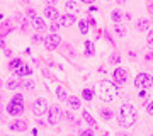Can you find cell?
I'll use <instances>...</instances> for the list:
<instances>
[{
    "label": "cell",
    "instance_id": "46",
    "mask_svg": "<svg viewBox=\"0 0 153 136\" xmlns=\"http://www.w3.org/2000/svg\"><path fill=\"white\" fill-rule=\"evenodd\" d=\"M0 109H2V107H0Z\"/></svg>",
    "mask_w": 153,
    "mask_h": 136
},
{
    "label": "cell",
    "instance_id": "30",
    "mask_svg": "<svg viewBox=\"0 0 153 136\" xmlns=\"http://www.w3.org/2000/svg\"><path fill=\"white\" fill-rule=\"evenodd\" d=\"M146 112L153 116V100H150V102L146 104Z\"/></svg>",
    "mask_w": 153,
    "mask_h": 136
},
{
    "label": "cell",
    "instance_id": "2",
    "mask_svg": "<svg viewBox=\"0 0 153 136\" xmlns=\"http://www.w3.org/2000/svg\"><path fill=\"white\" fill-rule=\"evenodd\" d=\"M136 123V109L131 104H124L119 111V124L123 128H129Z\"/></svg>",
    "mask_w": 153,
    "mask_h": 136
},
{
    "label": "cell",
    "instance_id": "40",
    "mask_svg": "<svg viewBox=\"0 0 153 136\" xmlns=\"http://www.w3.org/2000/svg\"><path fill=\"white\" fill-rule=\"evenodd\" d=\"M83 4H94V2H95V0H82Z\"/></svg>",
    "mask_w": 153,
    "mask_h": 136
},
{
    "label": "cell",
    "instance_id": "36",
    "mask_svg": "<svg viewBox=\"0 0 153 136\" xmlns=\"http://www.w3.org/2000/svg\"><path fill=\"white\" fill-rule=\"evenodd\" d=\"M49 29H51V31H53V34H55L56 31H58V29H60V26H58V24H56V22H55V24H53V26L49 27Z\"/></svg>",
    "mask_w": 153,
    "mask_h": 136
},
{
    "label": "cell",
    "instance_id": "15",
    "mask_svg": "<svg viewBox=\"0 0 153 136\" xmlns=\"http://www.w3.org/2000/svg\"><path fill=\"white\" fill-rule=\"evenodd\" d=\"M68 106H70L71 111H75V109H80V99L75 97V95L68 97Z\"/></svg>",
    "mask_w": 153,
    "mask_h": 136
},
{
    "label": "cell",
    "instance_id": "41",
    "mask_svg": "<svg viewBox=\"0 0 153 136\" xmlns=\"http://www.w3.org/2000/svg\"><path fill=\"white\" fill-rule=\"evenodd\" d=\"M0 48H4V41H2V36H0Z\"/></svg>",
    "mask_w": 153,
    "mask_h": 136
},
{
    "label": "cell",
    "instance_id": "6",
    "mask_svg": "<svg viewBox=\"0 0 153 136\" xmlns=\"http://www.w3.org/2000/svg\"><path fill=\"white\" fill-rule=\"evenodd\" d=\"M60 43H61V38L58 34H49V36L44 38V46L48 49H56L60 46Z\"/></svg>",
    "mask_w": 153,
    "mask_h": 136
},
{
    "label": "cell",
    "instance_id": "35",
    "mask_svg": "<svg viewBox=\"0 0 153 136\" xmlns=\"http://www.w3.org/2000/svg\"><path fill=\"white\" fill-rule=\"evenodd\" d=\"M111 61H112V63H119L121 58L117 56V54H114V56H111Z\"/></svg>",
    "mask_w": 153,
    "mask_h": 136
},
{
    "label": "cell",
    "instance_id": "38",
    "mask_svg": "<svg viewBox=\"0 0 153 136\" xmlns=\"http://www.w3.org/2000/svg\"><path fill=\"white\" fill-rule=\"evenodd\" d=\"M140 97L145 99V97H146V92H145V90H141V92H140Z\"/></svg>",
    "mask_w": 153,
    "mask_h": 136
},
{
    "label": "cell",
    "instance_id": "28",
    "mask_svg": "<svg viewBox=\"0 0 153 136\" xmlns=\"http://www.w3.org/2000/svg\"><path fill=\"white\" fill-rule=\"evenodd\" d=\"M116 33L119 34V36H124V34H126V29L121 26V24H116Z\"/></svg>",
    "mask_w": 153,
    "mask_h": 136
},
{
    "label": "cell",
    "instance_id": "42",
    "mask_svg": "<svg viewBox=\"0 0 153 136\" xmlns=\"http://www.w3.org/2000/svg\"><path fill=\"white\" fill-rule=\"evenodd\" d=\"M116 136H128V135H126V133H117Z\"/></svg>",
    "mask_w": 153,
    "mask_h": 136
},
{
    "label": "cell",
    "instance_id": "18",
    "mask_svg": "<svg viewBox=\"0 0 153 136\" xmlns=\"http://www.w3.org/2000/svg\"><path fill=\"white\" fill-rule=\"evenodd\" d=\"M150 27V21L148 19H140L138 21V31H148Z\"/></svg>",
    "mask_w": 153,
    "mask_h": 136
},
{
    "label": "cell",
    "instance_id": "16",
    "mask_svg": "<svg viewBox=\"0 0 153 136\" xmlns=\"http://www.w3.org/2000/svg\"><path fill=\"white\" fill-rule=\"evenodd\" d=\"M16 21L19 22V26H21L22 29H27V26H29V21H27V19H26L24 16H22V14H19V12H17V14H16Z\"/></svg>",
    "mask_w": 153,
    "mask_h": 136
},
{
    "label": "cell",
    "instance_id": "20",
    "mask_svg": "<svg viewBox=\"0 0 153 136\" xmlns=\"http://www.w3.org/2000/svg\"><path fill=\"white\" fill-rule=\"evenodd\" d=\"M100 116H102V117H104V119H112V117H114V112H112V111H111V109H100Z\"/></svg>",
    "mask_w": 153,
    "mask_h": 136
},
{
    "label": "cell",
    "instance_id": "10",
    "mask_svg": "<svg viewBox=\"0 0 153 136\" xmlns=\"http://www.w3.org/2000/svg\"><path fill=\"white\" fill-rule=\"evenodd\" d=\"M44 17L46 19H53V21H58V9H55V7H46L44 9Z\"/></svg>",
    "mask_w": 153,
    "mask_h": 136
},
{
    "label": "cell",
    "instance_id": "22",
    "mask_svg": "<svg viewBox=\"0 0 153 136\" xmlns=\"http://www.w3.org/2000/svg\"><path fill=\"white\" fill-rule=\"evenodd\" d=\"M22 87V82H17V80H10V82H7V88L9 90H16V88Z\"/></svg>",
    "mask_w": 153,
    "mask_h": 136
},
{
    "label": "cell",
    "instance_id": "24",
    "mask_svg": "<svg viewBox=\"0 0 153 136\" xmlns=\"http://www.w3.org/2000/svg\"><path fill=\"white\" fill-rule=\"evenodd\" d=\"M82 97L85 99V100H92V97H94V90H90V88H83Z\"/></svg>",
    "mask_w": 153,
    "mask_h": 136
},
{
    "label": "cell",
    "instance_id": "26",
    "mask_svg": "<svg viewBox=\"0 0 153 136\" xmlns=\"http://www.w3.org/2000/svg\"><path fill=\"white\" fill-rule=\"evenodd\" d=\"M65 7L68 9V10H73V12L78 10V5H76V2H73V0H68V2L65 4Z\"/></svg>",
    "mask_w": 153,
    "mask_h": 136
},
{
    "label": "cell",
    "instance_id": "5",
    "mask_svg": "<svg viewBox=\"0 0 153 136\" xmlns=\"http://www.w3.org/2000/svg\"><path fill=\"white\" fill-rule=\"evenodd\" d=\"M33 112L34 116H43L44 112H48V102L44 100V99H36L33 104Z\"/></svg>",
    "mask_w": 153,
    "mask_h": 136
},
{
    "label": "cell",
    "instance_id": "44",
    "mask_svg": "<svg viewBox=\"0 0 153 136\" xmlns=\"http://www.w3.org/2000/svg\"><path fill=\"white\" fill-rule=\"evenodd\" d=\"M0 85H2V80H0Z\"/></svg>",
    "mask_w": 153,
    "mask_h": 136
},
{
    "label": "cell",
    "instance_id": "37",
    "mask_svg": "<svg viewBox=\"0 0 153 136\" xmlns=\"http://www.w3.org/2000/svg\"><path fill=\"white\" fill-rule=\"evenodd\" d=\"M33 39L36 41V43H41V41H44V39L41 38V36H38V34H34V36H33Z\"/></svg>",
    "mask_w": 153,
    "mask_h": 136
},
{
    "label": "cell",
    "instance_id": "32",
    "mask_svg": "<svg viewBox=\"0 0 153 136\" xmlns=\"http://www.w3.org/2000/svg\"><path fill=\"white\" fill-rule=\"evenodd\" d=\"M22 87H26V88H34V82H22Z\"/></svg>",
    "mask_w": 153,
    "mask_h": 136
},
{
    "label": "cell",
    "instance_id": "13",
    "mask_svg": "<svg viewBox=\"0 0 153 136\" xmlns=\"http://www.w3.org/2000/svg\"><path fill=\"white\" fill-rule=\"evenodd\" d=\"M31 71H33V70H31V66L22 63V65L16 70V73H17V77H27V75H31Z\"/></svg>",
    "mask_w": 153,
    "mask_h": 136
},
{
    "label": "cell",
    "instance_id": "17",
    "mask_svg": "<svg viewBox=\"0 0 153 136\" xmlns=\"http://www.w3.org/2000/svg\"><path fill=\"white\" fill-rule=\"evenodd\" d=\"M82 117H83L85 121H87V123H88L90 126H92V128H97V123H95V119H94L92 116L88 114L87 111H83V112H82Z\"/></svg>",
    "mask_w": 153,
    "mask_h": 136
},
{
    "label": "cell",
    "instance_id": "4",
    "mask_svg": "<svg viewBox=\"0 0 153 136\" xmlns=\"http://www.w3.org/2000/svg\"><path fill=\"white\" fill-rule=\"evenodd\" d=\"M61 117H63V112H61V109L58 106L48 109V123L49 124H58L61 121Z\"/></svg>",
    "mask_w": 153,
    "mask_h": 136
},
{
    "label": "cell",
    "instance_id": "45",
    "mask_svg": "<svg viewBox=\"0 0 153 136\" xmlns=\"http://www.w3.org/2000/svg\"><path fill=\"white\" fill-rule=\"evenodd\" d=\"M152 136H153V133H152Z\"/></svg>",
    "mask_w": 153,
    "mask_h": 136
},
{
    "label": "cell",
    "instance_id": "33",
    "mask_svg": "<svg viewBox=\"0 0 153 136\" xmlns=\"http://www.w3.org/2000/svg\"><path fill=\"white\" fill-rule=\"evenodd\" d=\"M12 100H16V102H24V97H22L21 94H16V95L12 97Z\"/></svg>",
    "mask_w": 153,
    "mask_h": 136
},
{
    "label": "cell",
    "instance_id": "43",
    "mask_svg": "<svg viewBox=\"0 0 153 136\" xmlns=\"http://www.w3.org/2000/svg\"><path fill=\"white\" fill-rule=\"evenodd\" d=\"M116 2H119V4H123V2H126V0H116Z\"/></svg>",
    "mask_w": 153,
    "mask_h": 136
},
{
    "label": "cell",
    "instance_id": "12",
    "mask_svg": "<svg viewBox=\"0 0 153 136\" xmlns=\"http://www.w3.org/2000/svg\"><path fill=\"white\" fill-rule=\"evenodd\" d=\"M12 31H14V26H12L10 21H5L0 26V36H7V34L12 33Z\"/></svg>",
    "mask_w": 153,
    "mask_h": 136
},
{
    "label": "cell",
    "instance_id": "9",
    "mask_svg": "<svg viewBox=\"0 0 153 136\" xmlns=\"http://www.w3.org/2000/svg\"><path fill=\"white\" fill-rule=\"evenodd\" d=\"M112 77H114L116 85H123V83H126V80H128V71H126L124 68H116Z\"/></svg>",
    "mask_w": 153,
    "mask_h": 136
},
{
    "label": "cell",
    "instance_id": "11",
    "mask_svg": "<svg viewBox=\"0 0 153 136\" xmlns=\"http://www.w3.org/2000/svg\"><path fill=\"white\" fill-rule=\"evenodd\" d=\"M31 22H33V26L36 27L38 31H44V29H46V22H44V19H41V17H38V16L33 17Z\"/></svg>",
    "mask_w": 153,
    "mask_h": 136
},
{
    "label": "cell",
    "instance_id": "31",
    "mask_svg": "<svg viewBox=\"0 0 153 136\" xmlns=\"http://www.w3.org/2000/svg\"><path fill=\"white\" fill-rule=\"evenodd\" d=\"M146 9L150 14H153V0H146Z\"/></svg>",
    "mask_w": 153,
    "mask_h": 136
},
{
    "label": "cell",
    "instance_id": "21",
    "mask_svg": "<svg viewBox=\"0 0 153 136\" xmlns=\"http://www.w3.org/2000/svg\"><path fill=\"white\" fill-rule=\"evenodd\" d=\"M21 65H22V61L19 60V58H14V60H12L10 63H9V68H10V71H16Z\"/></svg>",
    "mask_w": 153,
    "mask_h": 136
},
{
    "label": "cell",
    "instance_id": "39",
    "mask_svg": "<svg viewBox=\"0 0 153 136\" xmlns=\"http://www.w3.org/2000/svg\"><path fill=\"white\" fill-rule=\"evenodd\" d=\"M146 60H153V53H148L146 54Z\"/></svg>",
    "mask_w": 153,
    "mask_h": 136
},
{
    "label": "cell",
    "instance_id": "23",
    "mask_svg": "<svg viewBox=\"0 0 153 136\" xmlns=\"http://www.w3.org/2000/svg\"><path fill=\"white\" fill-rule=\"evenodd\" d=\"M56 95L60 97V100H68V95H66V92L63 90V87H56Z\"/></svg>",
    "mask_w": 153,
    "mask_h": 136
},
{
    "label": "cell",
    "instance_id": "34",
    "mask_svg": "<svg viewBox=\"0 0 153 136\" xmlns=\"http://www.w3.org/2000/svg\"><path fill=\"white\" fill-rule=\"evenodd\" d=\"M80 136H94V133H92V129H85V131H82Z\"/></svg>",
    "mask_w": 153,
    "mask_h": 136
},
{
    "label": "cell",
    "instance_id": "8",
    "mask_svg": "<svg viewBox=\"0 0 153 136\" xmlns=\"http://www.w3.org/2000/svg\"><path fill=\"white\" fill-rule=\"evenodd\" d=\"M60 27H66V26H71L76 22V17L73 14H63V16L58 17V21H55Z\"/></svg>",
    "mask_w": 153,
    "mask_h": 136
},
{
    "label": "cell",
    "instance_id": "25",
    "mask_svg": "<svg viewBox=\"0 0 153 136\" xmlns=\"http://www.w3.org/2000/svg\"><path fill=\"white\" fill-rule=\"evenodd\" d=\"M111 17H112V21L116 22V24H117V22L121 21V19H123V12H119V10H112V14H111Z\"/></svg>",
    "mask_w": 153,
    "mask_h": 136
},
{
    "label": "cell",
    "instance_id": "7",
    "mask_svg": "<svg viewBox=\"0 0 153 136\" xmlns=\"http://www.w3.org/2000/svg\"><path fill=\"white\" fill-rule=\"evenodd\" d=\"M7 112L10 116H19L24 112V102H16V100H10V104L7 106Z\"/></svg>",
    "mask_w": 153,
    "mask_h": 136
},
{
    "label": "cell",
    "instance_id": "27",
    "mask_svg": "<svg viewBox=\"0 0 153 136\" xmlns=\"http://www.w3.org/2000/svg\"><path fill=\"white\" fill-rule=\"evenodd\" d=\"M78 27H80V33L82 34H87L88 33V24L85 21H80L78 22Z\"/></svg>",
    "mask_w": 153,
    "mask_h": 136
},
{
    "label": "cell",
    "instance_id": "19",
    "mask_svg": "<svg viewBox=\"0 0 153 136\" xmlns=\"http://www.w3.org/2000/svg\"><path fill=\"white\" fill-rule=\"evenodd\" d=\"M94 53H95L94 43H92V41H85V54H87V56H92Z\"/></svg>",
    "mask_w": 153,
    "mask_h": 136
},
{
    "label": "cell",
    "instance_id": "1",
    "mask_svg": "<svg viewBox=\"0 0 153 136\" xmlns=\"http://www.w3.org/2000/svg\"><path fill=\"white\" fill-rule=\"evenodd\" d=\"M95 92H97L99 99L104 100V102H111L112 99L117 95V85L114 82H109V80H100L95 87Z\"/></svg>",
    "mask_w": 153,
    "mask_h": 136
},
{
    "label": "cell",
    "instance_id": "14",
    "mask_svg": "<svg viewBox=\"0 0 153 136\" xmlns=\"http://www.w3.org/2000/svg\"><path fill=\"white\" fill-rule=\"evenodd\" d=\"M27 128V124H26V121H14L10 124V129L12 131H24Z\"/></svg>",
    "mask_w": 153,
    "mask_h": 136
},
{
    "label": "cell",
    "instance_id": "3",
    "mask_svg": "<svg viewBox=\"0 0 153 136\" xmlns=\"http://www.w3.org/2000/svg\"><path fill=\"white\" fill-rule=\"evenodd\" d=\"M134 85L138 88H150L153 85V78L148 73H138L134 78Z\"/></svg>",
    "mask_w": 153,
    "mask_h": 136
},
{
    "label": "cell",
    "instance_id": "29",
    "mask_svg": "<svg viewBox=\"0 0 153 136\" xmlns=\"http://www.w3.org/2000/svg\"><path fill=\"white\" fill-rule=\"evenodd\" d=\"M146 43H148V46H150V48H153V31H150V33H148Z\"/></svg>",
    "mask_w": 153,
    "mask_h": 136
}]
</instances>
